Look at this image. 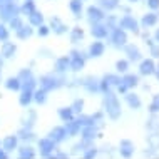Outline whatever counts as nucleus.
Returning a JSON list of instances; mask_svg holds the SVG:
<instances>
[{"instance_id": "nucleus-10", "label": "nucleus", "mask_w": 159, "mask_h": 159, "mask_svg": "<svg viewBox=\"0 0 159 159\" xmlns=\"http://www.w3.org/2000/svg\"><path fill=\"white\" fill-rule=\"evenodd\" d=\"M152 54L156 55V57H159V49L157 47H152Z\"/></svg>"}, {"instance_id": "nucleus-13", "label": "nucleus", "mask_w": 159, "mask_h": 159, "mask_svg": "<svg viewBox=\"0 0 159 159\" xmlns=\"http://www.w3.org/2000/svg\"><path fill=\"white\" fill-rule=\"evenodd\" d=\"M157 39H159V32H157Z\"/></svg>"}, {"instance_id": "nucleus-8", "label": "nucleus", "mask_w": 159, "mask_h": 159, "mask_svg": "<svg viewBox=\"0 0 159 159\" xmlns=\"http://www.w3.org/2000/svg\"><path fill=\"white\" fill-rule=\"evenodd\" d=\"M154 20H156V19H154V15H149V17H146V19H144V24H146V25H148V24H152Z\"/></svg>"}, {"instance_id": "nucleus-5", "label": "nucleus", "mask_w": 159, "mask_h": 159, "mask_svg": "<svg viewBox=\"0 0 159 159\" xmlns=\"http://www.w3.org/2000/svg\"><path fill=\"white\" fill-rule=\"evenodd\" d=\"M124 40H126V37H124V34H117V35H116V44H122Z\"/></svg>"}, {"instance_id": "nucleus-9", "label": "nucleus", "mask_w": 159, "mask_h": 159, "mask_svg": "<svg viewBox=\"0 0 159 159\" xmlns=\"http://www.w3.org/2000/svg\"><path fill=\"white\" fill-rule=\"evenodd\" d=\"M152 111H159V97L154 99V104H152Z\"/></svg>"}, {"instance_id": "nucleus-1", "label": "nucleus", "mask_w": 159, "mask_h": 159, "mask_svg": "<svg viewBox=\"0 0 159 159\" xmlns=\"http://www.w3.org/2000/svg\"><path fill=\"white\" fill-rule=\"evenodd\" d=\"M107 109H109L111 116H114V117L119 114V106H117V102H116V99L112 96L107 97Z\"/></svg>"}, {"instance_id": "nucleus-7", "label": "nucleus", "mask_w": 159, "mask_h": 159, "mask_svg": "<svg viewBox=\"0 0 159 159\" xmlns=\"http://www.w3.org/2000/svg\"><path fill=\"white\" fill-rule=\"evenodd\" d=\"M136 84V77H126V85H134Z\"/></svg>"}, {"instance_id": "nucleus-3", "label": "nucleus", "mask_w": 159, "mask_h": 159, "mask_svg": "<svg viewBox=\"0 0 159 159\" xmlns=\"http://www.w3.org/2000/svg\"><path fill=\"white\" fill-rule=\"evenodd\" d=\"M122 154H124V156H131V144H129V143H124V146H122Z\"/></svg>"}, {"instance_id": "nucleus-2", "label": "nucleus", "mask_w": 159, "mask_h": 159, "mask_svg": "<svg viewBox=\"0 0 159 159\" xmlns=\"http://www.w3.org/2000/svg\"><path fill=\"white\" fill-rule=\"evenodd\" d=\"M141 70L144 72V74H149V72H152V62L151 61H146L143 64V67H141Z\"/></svg>"}, {"instance_id": "nucleus-12", "label": "nucleus", "mask_w": 159, "mask_h": 159, "mask_svg": "<svg viewBox=\"0 0 159 159\" xmlns=\"http://www.w3.org/2000/svg\"><path fill=\"white\" fill-rule=\"evenodd\" d=\"M151 5L152 7H157L159 5V0H151Z\"/></svg>"}, {"instance_id": "nucleus-4", "label": "nucleus", "mask_w": 159, "mask_h": 159, "mask_svg": "<svg viewBox=\"0 0 159 159\" xmlns=\"http://www.w3.org/2000/svg\"><path fill=\"white\" fill-rule=\"evenodd\" d=\"M127 99H129V104H131V106H134V107L139 106V99H137V97H134V96H129Z\"/></svg>"}, {"instance_id": "nucleus-6", "label": "nucleus", "mask_w": 159, "mask_h": 159, "mask_svg": "<svg viewBox=\"0 0 159 159\" xmlns=\"http://www.w3.org/2000/svg\"><path fill=\"white\" fill-rule=\"evenodd\" d=\"M127 52L131 54V57H132V59H137V57H139V55H137V50H136V49H132V47H129Z\"/></svg>"}, {"instance_id": "nucleus-14", "label": "nucleus", "mask_w": 159, "mask_h": 159, "mask_svg": "<svg viewBox=\"0 0 159 159\" xmlns=\"http://www.w3.org/2000/svg\"><path fill=\"white\" fill-rule=\"evenodd\" d=\"M157 75H159V72H157Z\"/></svg>"}, {"instance_id": "nucleus-11", "label": "nucleus", "mask_w": 159, "mask_h": 159, "mask_svg": "<svg viewBox=\"0 0 159 159\" xmlns=\"http://www.w3.org/2000/svg\"><path fill=\"white\" fill-rule=\"evenodd\" d=\"M119 69H121V70H124V69H126V62H119V66H117Z\"/></svg>"}]
</instances>
